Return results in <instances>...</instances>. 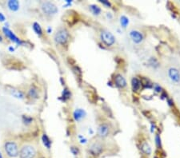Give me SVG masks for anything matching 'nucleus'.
Returning <instances> with one entry per match:
<instances>
[{"mask_svg": "<svg viewBox=\"0 0 180 158\" xmlns=\"http://www.w3.org/2000/svg\"><path fill=\"white\" fill-rule=\"evenodd\" d=\"M120 24H121L122 27L126 28L128 24H129V19H128L126 16L122 15V16H121V18H120Z\"/></svg>", "mask_w": 180, "mask_h": 158, "instance_id": "21", "label": "nucleus"}, {"mask_svg": "<svg viewBox=\"0 0 180 158\" xmlns=\"http://www.w3.org/2000/svg\"><path fill=\"white\" fill-rule=\"evenodd\" d=\"M167 74H168V77L172 82L175 84L180 83V73L179 69H176L175 67H171L168 69Z\"/></svg>", "mask_w": 180, "mask_h": 158, "instance_id": "6", "label": "nucleus"}, {"mask_svg": "<svg viewBox=\"0 0 180 158\" xmlns=\"http://www.w3.org/2000/svg\"><path fill=\"white\" fill-rule=\"evenodd\" d=\"M71 97V93L68 89H64L63 93V97L64 98V100H67Z\"/></svg>", "mask_w": 180, "mask_h": 158, "instance_id": "23", "label": "nucleus"}, {"mask_svg": "<svg viewBox=\"0 0 180 158\" xmlns=\"http://www.w3.org/2000/svg\"><path fill=\"white\" fill-rule=\"evenodd\" d=\"M141 150L142 152L145 153L146 155H150V154H151V152H152V149H151L150 145L147 142H143V143L141 144Z\"/></svg>", "mask_w": 180, "mask_h": 158, "instance_id": "15", "label": "nucleus"}, {"mask_svg": "<svg viewBox=\"0 0 180 158\" xmlns=\"http://www.w3.org/2000/svg\"><path fill=\"white\" fill-rule=\"evenodd\" d=\"M9 50H11V52H13V51H14V49L13 47H12V46H11V47H9Z\"/></svg>", "mask_w": 180, "mask_h": 158, "instance_id": "30", "label": "nucleus"}, {"mask_svg": "<svg viewBox=\"0 0 180 158\" xmlns=\"http://www.w3.org/2000/svg\"><path fill=\"white\" fill-rule=\"evenodd\" d=\"M154 89H155V92H157V93H160L161 90H162V88H161L158 85H155V86H154Z\"/></svg>", "mask_w": 180, "mask_h": 158, "instance_id": "27", "label": "nucleus"}, {"mask_svg": "<svg viewBox=\"0 0 180 158\" xmlns=\"http://www.w3.org/2000/svg\"><path fill=\"white\" fill-rule=\"evenodd\" d=\"M109 130H110L109 125L106 123H103L102 125H100L98 129V134L101 137H106L109 133Z\"/></svg>", "mask_w": 180, "mask_h": 158, "instance_id": "11", "label": "nucleus"}, {"mask_svg": "<svg viewBox=\"0 0 180 158\" xmlns=\"http://www.w3.org/2000/svg\"><path fill=\"white\" fill-rule=\"evenodd\" d=\"M4 149L6 155L11 158L17 157L19 155V149L14 142H7L4 144Z\"/></svg>", "mask_w": 180, "mask_h": 158, "instance_id": "1", "label": "nucleus"}, {"mask_svg": "<svg viewBox=\"0 0 180 158\" xmlns=\"http://www.w3.org/2000/svg\"><path fill=\"white\" fill-rule=\"evenodd\" d=\"M89 9H90L92 13L94 14H95V15H99V14L101 13V11H101V8H100L99 6L94 5V4H92V5L89 6Z\"/></svg>", "mask_w": 180, "mask_h": 158, "instance_id": "18", "label": "nucleus"}, {"mask_svg": "<svg viewBox=\"0 0 180 158\" xmlns=\"http://www.w3.org/2000/svg\"><path fill=\"white\" fill-rule=\"evenodd\" d=\"M20 158H35L36 150L30 144L23 145L19 151Z\"/></svg>", "mask_w": 180, "mask_h": 158, "instance_id": "2", "label": "nucleus"}, {"mask_svg": "<svg viewBox=\"0 0 180 158\" xmlns=\"http://www.w3.org/2000/svg\"><path fill=\"white\" fill-rule=\"evenodd\" d=\"M100 39L107 46H111L115 42V38L113 35V34L111 33L110 31H106V30L101 31Z\"/></svg>", "mask_w": 180, "mask_h": 158, "instance_id": "4", "label": "nucleus"}, {"mask_svg": "<svg viewBox=\"0 0 180 158\" xmlns=\"http://www.w3.org/2000/svg\"><path fill=\"white\" fill-rule=\"evenodd\" d=\"M155 144H156V145L158 146V148H161V138H160V136L158 135V134H156L155 135Z\"/></svg>", "mask_w": 180, "mask_h": 158, "instance_id": "24", "label": "nucleus"}, {"mask_svg": "<svg viewBox=\"0 0 180 158\" xmlns=\"http://www.w3.org/2000/svg\"><path fill=\"white\" fill-rule=\"evenodd\" d=\"M3 42V37L0 35V42Z\"/></svg>", "mask_w": 180, "mask_h": 158, "instance_id": "31", "label": "nucleus"}, {"mask_svg": "<svg viewBox=\"0 0 180 158\" xmlns=\"http://www.w3.org/2000/svg\"><path fill=\"white\" fill-rule=\"evenodd\" d=\"M51 31H52V29H51V28H50V27H48V29H47V32L50 34V32H51Z\"/></svg>", "mask_w": 180, "mask_h": 158, "instance_id": "29", "label": "nucleus"}, {"mask_svg": "<svg viewBox=\"0 0 180 158\" xmlns=\"http://www.w3.org/2000/svg\"><path fill=\"white\" fill-rule=\"evenodd\" d=\"M114 84L118 86L119 88H125L127 86V81L125 78L121 74H117L114 78Z\"/></svg>", "mask_w": 180, "mask_h": 158, "instance_id": "10", "label": "nucleus"}, {"mask_svg": "<svg viewBox=\"0 0 180 158\" xmlns=\"http://www.w3.org/2000/svg\"><path fill=\"white\" fill-rule=\"evenodd\" d=\"M100 3H103V5L106 6H107V7H111V3H110V2H108V1H105V0H103V1H100Z\"/></svg>", "mask_w": 180, "mask_h": 158, "instance_id": "26", "label": "nucleus"}, {"mask_svg": "<svg viewBox=\"0 0 180 158\" xmlns=\"http://www.w3.org/2000/svg\"><path fill=\"white\" fill-rule=\"evenodd\" d=\"M0 158H3V155H2V153H0Z\"/></svg>", "mask_w": 180, "mask_h": 158, "instance_id": "32", "label": "nucleus"}, {"mask_svg": "<svg viewBox=\"0 0 180 158\" xmlns=\"http://www.w3.org/2000/svg\"><path fill=\"white\" fill-rule=\"evenodd\" d=\"M5 19H6V18H5V16L3 15V13H0V21H1V22H4Z\"/></svg>", "mask_w": 180, "mask_h": 158, "instance_id": "28", "label": "nucleus"}, {"mask_svg": "<svg viewBox=\"0 0 180 158\" xmlns=\"http://www.w3.org/2000/svg\"><path fill=\"white\" fill-rule=\"evenodd\" d=\"M22 120H23V122H24L25 124H27V125L31 124V122H32V121H33V119L31 118V117H28V116L22 117Z\"/></svg>", "mask_w": 180, "mask_h": 158, "instance_id": "22", "label": "nucleus"}, {"mask_svg": "<svg viewBox=\"0 0 180 158\" xmlns=\"http://www.w3.org/2000/svg\"><path fill=\"white\" fill-rule=\"evenodd\" d=\"M10 92H11V95H13L16 98H19V99H23L24 98L23 93L20 91V90H18V89H10Z\"/></svg>", "mask_w": 180, "mask_h": 158, "instance_id": "16", "label": "nucleus"}, {"mask_svg": "<svg viewBox=\"0 0 180 158\" xmlns=\"http://www.w3.org/2000/svg\"><path fill=\"white\" fill-rule=\"evenodd\" d=\"M55 42L60 45H65L68 42L69 33L65 29H59L55 34Z\"/></svg>", "mask_w": 180, "mask_h": 158, "instance_id": "3", "label": "nucleus"}, {"mask_svg": "<svg viewBox=\"0 0 180 158\" xmlns=\"http://www.w3.org/2000/svg\"><path fill=\"white\" fill-rule=\"evenodd\" d=\"M71 152L72 153V154H74L75 156H77L79 154V149L77 147H75V146L71 147Z\"/></svg>", "mask_w": 180, "mask_h": 158, "instance_id": "25", "label": "nucleus"}, {"mask_svg": "<svg viewBox=\"0 0 180 158\" xmlns=\"http://www.w3.org/2000/svg\"><path fill=\"white\" fill-rule=\"evenodd\" d=\"M42 143L44 144V146L48 149H50V146H51V141L50 140V138L47 137V135L46 134H43L42 137Z\"/></svg>", "mask_w": 180, "mask_h": 158, "instance_id": "17", "label": "nucleus"}, {"mask_svg": "<svg viewBox=\"0 0 180 158\" xmlns=\"http://www.w3.org/2000/svg\"><path fill=\"white\" fill-rule=\"evenodd\" d=\"M129 35L131 40L136 44H140L144 40V36L143 33L137 30H131L129 32Z\"/></svg>", "mask_w": 180, "mask_h": 158, "instance_id": "8", "label": "nucleus"}, {"mask_svg": "<svg viewBox=\"0 0 180 158\" xmlns=\"http://www.w3.org/2000/svg\"><path fill=\"white\" fill-rule=\"evenodd\" d=\"M8 8L12 11H17L19 9V3L17 0H10L7 2Z\"/></svg>", "mask_w": 180, "mask_h": 158, "instance_id": "14", "label": "nucleus"}, {"mask_svg": "<svg viewBox=\"0 0 180 158\" xmlns=\"http://www.w3.org/2000/svg\"><path fill=\"white\" fill-rule=\"evenodd\" d=\"M3 33H4V34H5L6 36L11 41H12V42H14V43H16V44L18 45H22V42L20 40L18 37L14 34L12 31H11V30H9L7 27H3Z\"/></svg>", "mask_w": 180, "mask_h": 158, "instance_id": "9", "label": "nucleus"}, {"mask_svg": "<svg viewBox=\"0 0 180 158\" xmlns=\"http://www.w3.org/2000/svg\"><path fill=\"white\" fill-rule=\"evenodd\" d=\"M89 152L92 156H94V157L99 156L103 152V144L99 143V142H94L90 146Z\"/></svg>", "mask_w": 180, "mask_h": 158, "instance_id": "7", "label": "nucleus"}, {"mask_svg": "<svg viewBox=\"0 0 180 158\" xmlns=\"http://www.w3.org/2000/svg\"><path fill=\"white\" fill-rule=\"evenodd\" d=\"M86 112L85 110H83V109H77L74 112V118L75 121L79 122L86 117Z\"/></svg>", "mask_w": 180, "mask_h": 158, "instance_id": "12", "label": "nucleus"}, {"mask_svg": "<svg viewBox=\"0 0 180 158\" xmlns=\"http://www.w3.org/2000/svg\"><path fill=\"white\" fill-rule=\"evenodd\" d=\"M28 94H29V96L31 97H32V98H38L39 97V93H38V90L35 89V88H34V87H32V88H31L30 89V90H29V92H28Z\"/></svg>", "mask_w": 180, "mask_h": 158, "instance_id": "20", "label": "nucleus"}, {"mask_svg": "<svg viewBox=\"0 0 180 158\" xmlns=\"http://www.w3.org/2000/svg\"><path fill=\"white\" fill-rule=\"evenodd\" d=\"M41 158H44V157H41Z\"/></svg>", "mask_w": 180, "mask_h": 158, "instance_id": "33", "label": "nucleus"}, {"mask_svg": "<svg viewBox=\"0 0 180 158\" xmlns=\"http://www.w3.org/2000/svg\"><path fill=\"white\" fill-rule=\"evenodd\" d=\"M41 9L47 15H54L58 12V7L51 2H43L41 4Z\"/></svg>", "mask_w": 180, "mask_h": 158, "instance_id": "5", "label": "nucleus"}, {"mask_svg": "<svg viewBox=\"0 0 180 158\" xmlns=\"http://www.w3.org/2000/svg\"><path fill=\"white\" fill-rule=\"evenodd\" d=\"M33 29L35 32L39 36H42V27L40 26V25H39L38 22H34Z\"/></svg>", "mask_w": 180, "mask_h": 158, "instance_id": "19", "label": "nucleus"}, {"mask_svg": "<svg viewBox=\"0 0 180 158\" xmlns=\"http://www.w3.org/2000/svg\"><path fill=\"white\" fill-rule=\"evenodd\" d=\"M131 86H132V89L134 92H138L142 87L141 81L139 80V78L135 77L131 80Z\"/></svg>", "mask_w": 180, "mask_h": 158, "instance_id": "13", "label": "nucleus"}]
</instances>
